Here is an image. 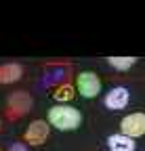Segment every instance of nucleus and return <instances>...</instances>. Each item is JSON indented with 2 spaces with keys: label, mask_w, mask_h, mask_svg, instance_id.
I'll return each mask as SVG.
<instances>
[{
  "label": "nucleus",
  "mask_w": 145,
  "mask_h": 151,
  "mask_svg": "<svg viewBox=\"0 0 145 151\" xmlns=\"http://www.w3.org/2000/svg\"><path fill=\"white\" fill-rule=\"evenodd\" d=\"M82 124V113L71 105H55L48 111V126H55L57 130H76Z\"/></svg>",
  "instance_id": "f257e3e1"
},
{
  "label": "nucleus",
  "mask_w": 145,
  "mask_h": 151,
  "mask_svg": "<svg viewBox=\"0 0 145 151\" xmlns=\"http://www.w3.org/2000/svg\"><path fill=\"white\" fill-rule=\"evenodd\" d=\"M120 134L128 137V139H137V137H143L145 134V113L141 111H135V113H128L124 116L122 122H120Z\"/></svg>",
  "instance_id": "f03ea898"
},
{
  "label": "nucleus",
  "mask_w": 145,
  "mask_h": 151,
  "mask_svg": "<svg viewBox=\"0 0 145 151\" xmlns=\"http://www.w3.org/2000/svg\"><path fill=\"white\" fill-rule=\"evenodd\" d=\"M76 86L84 99H95L101 92V80L95 71H80L76 76Z\"/></svg>",
  "instance_id": "7ed1b4c3"
},
{
  "label": "nucleus",
  "mask_w": 145,
  "mask_h": 151,
  "mask_svg": "<svg viewBox=\"0 0 145 151\" xmlns=\"http://www.w3.org/2000/svg\"><path fill=\"white\" fill-rule=\"evenodd\" d=\"M32 105H34V101H32V97H30L27 92H13L11 97H9V105H6L9 118L11 120H17V118L25 116V113L32 109Z\"/></svg>",
  "instance_id": "20e7f679"
},
{
  "label": "nucleus",
  "mask_w": 145,
  "mask_h": 151,
  "mask_svg": "<svg viewBox=\"0 0 145 151\" xmlns=\"http://www.w3.org/2000/svg\"><path fill=\"white\" fill-rule=\"evenodd\" d=\"M48 132H50V126L44 120H34L25 128V132H23V143H27V145H42L48 139Z\"/></svg>",
  "instance_id": "39448f33"
},
{
  "label": "nucleus",
  "mask_w": 145,
  "mask_h": 151,
  "mask_svg": "<svg viewBox=\"0 0 145 151\" xmlns=\"http://www.w3.org/2000/svg\"><path fill=\"white\" fill-rule=\"evenodd\" d=\"M126 105H128V90L124 86H116L105 94V107L107 109L116 111V109H124Z\"/></svg>",
  "instance_id": "423d86ee"
},
{
  "label": "nucleus",
  "mask_w": 145,
  "mask_h": 151,
  "mask_svg": "<svg viewBox=\"0 0 145 151\" xmlns=\"http://www.w3.org/2000/svg\"><path fill=\"white\" fill-rule=\"evenodd\" d=\"M23 67L19 63H4L0 65V84H13L17 80H21Z\"/></svg>",
  "instance_id": "0eeeda50"
},
{
  "label": "nucleus",
  "mask_w": 145,
  "mask_h": 151,
  "mask_svg": "<svg viewBox=\"0 0 145 151\" xmlns=\"http://www.w3.org/2000/svg\"><path fill=\"white\" fill-rule=\"evenodd\" d=\"M107 145H110V151H135L137 149L135 141L124 134H112L107 139Z\"/></svg>",
  "instance_id": "6e6552de"
},
{
  "label": "nucleus",
  "mask_w": 145,
  "mask_h": 151,
  "mask_svg": "<svg viewBox=\"0 0 145 151\" xmlns=\"http://www.w3.org/2000/svg\"><path fill=\"white\" fill-rule=\"evenodd\" d=\"M137 63L135 57H110V65L118 71H126V69H131L133 65Z\"/></svg>",
  "instance_id": "1a4fd4ad"
},
{
  "label": "nucleus",
  "mask_w": 145,
  "mask_h": 151,
  "mask_svg": "<svg viewBox=\"0 0 145 151\" xmlns=\"http://www.w3.org/2000/svg\"><path fill=\"white\" fill-rule=\"evenodd\" d=\"M55 97L57 99H71V97H74V92H71V88L69 86H65V88H59V92H55Z\"/></svg>",
  "instance_id": "9d476101"
},
{
  "label": "nucleus",
  "mask_w": 145,
  "mask_h": 151,
  "mask_svg": "<svg viewBox=\"0 0 145 151\" xmlns=\"http://www.w3.org/2000/svg\"><path fill=\"white\" fill-rule=\"evenodd\" d=\"M11 151H25V147H23V145H13Z\"/></svg>",
  "instance_id": "9b49d317"
}]
</instances>
